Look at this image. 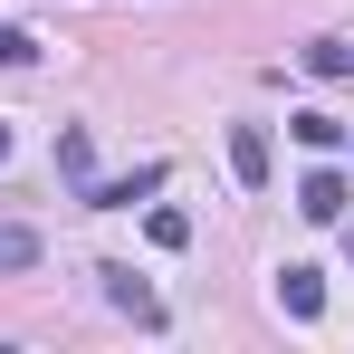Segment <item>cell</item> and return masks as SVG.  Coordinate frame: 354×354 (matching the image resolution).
<instances>
[{
	"instance_id": "6da1fadb",
	"label": "cell",
	"mask_w": 354,
	"mask_h": 354,
	"mask_svg": "<svg viewBox=\"0 0 354 354\" xmlns=\"http://www.w3.org/2000/svg\"><path fill=\"white\" fill-rule=\"evenodd\" d=\"M163 192V163H134L124 182H86V211H134V201H153Z\"/></svg>"
},
{
	"instance_id": "7a4b0ae2",
	"label": "cell",
	"mask_w": 354,
	"mask_h": 354,
	"mask_svg": "<svg viewBox=\"0 0 354 354\" xmlns=\"http://www.w3.org/2000/svg\"><path fill=\"white\" fill-rule=\"evenodd\" d=\"M96 278H106V297H115L124 316H134V326H163V297L144 288V278H134V268H124V259H106V268H96Z\"/></svg>"
},
{
	"instance_id": "3957f363",
	"label": "cell",
	"mask_w": 354,
	"mask_h": 354,
	"mask_svg": "<svg viewBox=\"0 0 354 354\" xmlns=\"http://www.w3.org/2000/svg\"><path fill=\"white\" fill-rule=\"evenodd\" d=\"M345 201H354L345 173H306V182H297V211H306V221H326V230L345 221Z\"/></svg>"
},
{
	"instance_id": "277c9868",
	"label": "cell",
	"mask_w": 354,
	"mask_h": 354,
	"mask_svg": "<svg viewBox=\"0 0 354 354\" xmlns=\"http://www.w3.org/2000/svg\"><path fill=\"white\" fill-rule=\"evenodd\" d=\"M230 173L249 182V192L268 182V134H259V124H230Z\"/></svg>"
},
{
	"instance_id": "5b68a950",
	"label": "cell",
	"mask_w": 354,
	"mask_h": 354,
	"mask_svg": "<svg viewBox=\"0 0 354 354\" xmlns=\"http://www.w3.org/2000/svg\"><path fill=\"white\" fill-rule=\"evenodd\" d=\"M278 306H288V316H316V306H326V278H316V268H278Z\"/></svg>"
},
{
	"instance_id": "8992f818",
	"label": "cell",
	"mask_w": 354,
	"mask_h": 354,
	"mask_svg": "<svg viewBox=\"0 0 354 354\" xmlns=\"http://www.w3.org/2000/svg\"><path fill=\"white\" fill-rule=\"evenodd\" d=\"M288 134L306 144V153H335V144H345V124L326 115V106H306V115H288Z\"/></svg>"
},
{
	"instance_id": "52a82bcc",
	"label": "cell",
	"mask_w": 354,
	"mask_h": 354,
	"mask_svg": "<svg viewBox=\"0 0 354 354\" xmlns=\"http://www.w3.org/2000/svg\"><path fill=\"white\" fill-rule=\"evenodd\" d=\"M58 173L77 182V192L96 182V153H86V124H67V134H58Z\"/></svg>"
},
{
	"instance_id": "ba28073f",
	"label": "cell",
	"mask_w": 354,
	"mask_h": 354,
	"mask_svg": "<svg viewBox=\"0 0 354 354\" xmlns=\"http://www.w3.org/2000/svg\"><path fill=\"white\" fill-rule=\"evenodd\" d=\"M306 67H316V77H354V39H316Z\"/></svg>"
},
{
	"instance_id": "9c48e42d",
	"label": "cell",
	"mask_w": 354,
	"mask_h": 354,
	"mask_svg": "<svg viewBox=\"0 0 354 354\" xmlns=\"http://www.w3.org/2000/svg\"><path fill=\"white\" fill-rule=\"evenodd\" d=\"M0 268H39V230H0Z\"/></svg>"
},
{
	"instance_id": "30bf717a",
	"label": "cell",
	"mask_w": 354,
	"mask_h": 354,
	"mask_svg": "<svg viewBox=\"0 0 354 354\" xmlns=\"http://www.w3.org/2000/svg\"><path fill=\"white\" fill-rule=\"evenodd\" d=\"M39 58V39H29V29H10V19H0V67H29Z\"/></svg>"
},
{
	"instance_id": "8fae6325",
	"label": "cell",
	"mask_w": 354,
	"mask_h": 354,
	"mask_svg": "<svg viewBox=\"0 0 354 354\" xmlns=\"http://www.w3.org/2000/svg\"><path fill=\"white\" fill-rule=\"evenodd\" d=\"M144 230H153V249H182V239H192V221H182V211H153Z\"/></svg>"
},
{
	"instance_id": "7c38bea8",
	"label": "cell",
	"mask_w": 354,
	"mask_h": 354,
	"mask_svg": "<svg viewBox=\"0 0 354 354\" xmlns=\"http://www.w3.org/2000/svg\"><path fill=\"white\" fill-rule=\"evenodd\" d=\"M0 163H10V124H0Z\"/></svg>"
}]
</instances>
